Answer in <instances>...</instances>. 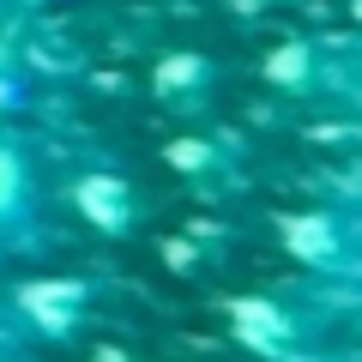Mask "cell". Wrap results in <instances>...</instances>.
Listing matches in <instances>:
<instances>
[{"label": "cell", "mask_w": 362, "mask_h": 362, "mask_svg": "<svg viewBox=\"0 0 362 362\" xmlns=\"http://www.w3.org/2000/svg\"><path fill=\"white\" fill-rule=\"evenodd\" d=\"M278 247L326 284H350L362 266V230L350 206H302L278 218Z\"/></svg>", "instance_id": "1"}, {"label": "cell", "mask_w": 362, "mask_h": 362, "mask_svg": "<svg viewBox=\"0 0 362 362\" xmlns=\"http://www.w3.org/2000/svg\"><path fill=\"white\" fill-rule=\"evenodd\" d=\"M90 308H97V284L66 278V272H42V278H25L13 290V314L37 344H73L90 326Z\"/></svg>", "instance_id": "2"}, {"label": "cell", "mask_w": 362, "mask_h": 362, "mask_svg": "<svg viewBox=\"0 0 362 362\" xmlns=\"http://www.w3.org/2000/svg\"><path fill=\"white\" fill-rule=\"evenodd\" d=\"M66 206H73V218L85 230L109 235V242H127L145 223V194H139V181L121 175V169H78L66 181Z\"/></svg>", "instance_id": "3"}, {"label": "cell", "mask_w": 362, "mask_h": 362, "mask_svg": "<svg viewBox=\"0 0 362 362\" xmlns=\"http://www.w3.org/2000/svg\"><path fill=\"white\" fill-rule=\"evenodd\" d=\"M42 242V181L30 163V145L0 133V254Z\"/></svg>", "instance_id": "4"}, {"label": "cell", "mask_w": 362, "mask_h": 362, "mask_svg": "<svg viewBox=\"0 0 362 362\" xmlns=\"http://www.w3.org/2000/svg\"><path fill=\"white\" fill-rule=\"evenodd\" d=\"M223 320H230L235 344L254 350V356H296V350H308V314L290 308L284 296H235V302H223Z\"/></svg>", "instance_id": "5"}, {"label": "cell", "mask_w": 362, "mask_h": 362, "mask_svg": "<svg viewBox=\"0 0 362 362\" xmlns=\"http://www.w3.org/2000/svg\"><path fill=\"white\" fill-rule=\"evenodd\" d=\"M218 90V61L206 49H169L151 66V103L169 115H199Z\"/></svg>", "instance_id": "6"}, {"label": "cell", "mask_w": 362, "mask_h": 362, "mask_svg": "<svg viewBox=\"0 0 362 362\" xmlns=\"http://www.w3.org/2000/svg\"><path fill=\"white\" fill-rule=\"evenodd\" d=\"M259 78L284 97H326L338 85V54H326L314 37H296V42H278L259 61Z\"/></svg>", "instance_id": "7"}, {"label": "cell", "mask_w": 362, "mask_h": 362, "mask_svg": "<svg viewBox=\"0 0 362 362\" xmlns=\"http://www.w3.org/2000/svg\"><path fill=\"white\" fill-rule=\"evenodd\" d=\"M163 163L175 169L194 194H223L235 181V169H242V151H235L230 139H218V133H181V139L163 145Z\"/></svg>", "instance_id": "8"}, {"label": "cell", "mask_w": 362, "mask_h": 362, "mask_svg": "<svg viewBox=\"0 0 362 362\" xmlns=\"http://www.w3.org/2000/svg\"><path fill=\"white\" fill-rule=\"evenodd\" d=\"M90 362H127V356H121L115 344H103V350H97V356H90Z\"/></svg>", "instance_id": "9"}, {"label": "cell", "mask_w": 362, "mask_h": 362, "mask_svg": "<svg viewBox=\"0 0 362 362\" xmlns=\"http://www.w3.org/2000/svg\"><path fill=\"white\" fill-rule=\"evenodd\" d=\"M0 362H25V356H6V350H0Z\"/></svg>", "instance_id": "10"}, {"label": "cell", "mask_w": 362, "mask_h": 362, "mask_svg": "<svg viewBox=\"0 0 362 362\" xmlns=\"http://www.w3.org/2000/svg\"><path fill=\"white\" fill-rule=\"evenodd\" d=\"M6 6H13V0H0V18H6Z\"/></svg>", "instance_id": "11"}]
</instances>
